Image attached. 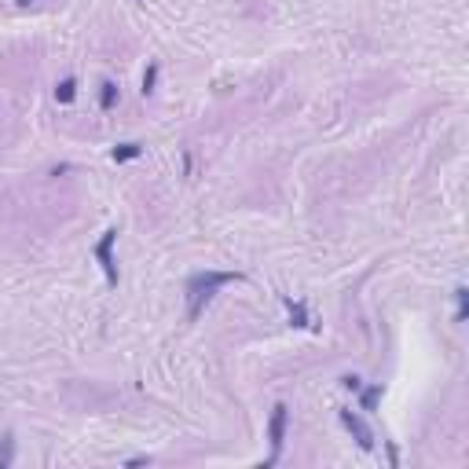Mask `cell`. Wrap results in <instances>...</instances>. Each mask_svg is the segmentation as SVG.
<instances>
[{"mask_svg": "<svg viewBox=\"0 0 469 469\" xmlns=\"http://www.w3.org/2000/svg\"><path fill=\"white\" fill-rule=\"evenodd\" d=\"M231 282H246L242 271H194L184 286V297H187V319L194 323L202 316V308L216 297L220 286H231Z\"/></svg>", "mask_w": 469, "mask_h": 469, "instance_id": "6da1fadb", "label": "cell"}, {"mask_svg": "<svg viewBox=\"0 0 469 469\" xmlns=\"http://www.w3.org/2000/svg\"><path fill=\"white\" fill-rule=\"evenodd\" d=\"M286 425H290V407L286 403H275L271 407V418H268V444H271V459L264 462L268 466H275L282 459V447H286Z\"/></svg>", "mask_w": 469, "mask_h": 469, "instance_id": "7a4b0ae2", "label": "cell"}, {"mask_svg": "<svg viewBox=\"0 0 469 469\" xmlns=\"http://www.w3.org/2000/svg\"><path fill=\"white\" fill-rule=\"evenodd\" d=\"M114 242H117V228H107L96 242V260L107 275V286H117V264H114Z\"/></svg>", "mask_w": 469, "mask_h": 469, "instance_id": "3957f363", "label": "cell"}, {"mask_svg": "<svg viewBox=\"0 0 469 469\" xmlns=\"http://www.w3.org/2000/svg\"><path fill=\"white\" fill-rule=\"evenodd\" d=\"M337 418H341V425L348 429V433H352V440H356V444H359L363 451H374V429H370L367 422H363L356 411L341 407V411H337Z\"/></svg>", "mask_w": 469, "mask_h": 469, "instance_id": "277c9868", "label": "cell"}, {"mask_svg": "<svg viewBox=\"0 0 469 469\" xmlns=\"http://www.w3.org/2000/svg\"><path fill=\"white\" fill-rule=\"evenodd\" d=\"M356 396H359V411H367V414H370V411H377V403H382L385 389H382V382H374V385H363Z\"/></svg>", "mask_w": 469, "mask_h": 469, "instance_id": "5b68a950", "label": "cell"}, {"mask_svg": "<svg viewBox=\"0 0 469 469\" xmlns=\"http://www.w3.org/2000/svg\"><path fill=\"white\" fill-rule=\"evenodd\" d=\"M282 305H286V312H290V323L293 327H308V308H305V301H293V297H282Z\"/></svg>", "mask_w": 469, "mask_h": 469, "instance_id": "8992f818", "label": "cell"}, {"mask_svg": "<svg viewBox=\"0 0 469 469\" xmlns=\"http://www.w3.org/2000/svg\"><path fill=\"white\" fill-rule=\"evenodd\" d=\"M110 158L114 162H136V158H143V147L139 143H117V147L110 151Z\"/></svg>", "mask_w": 469, "mask_h": 469, "instance_id": "52a82bcc", "label": "cell"}, {"mask_svg": "<svg viewBox=\"0 0 469 469\" xmlns=\"http://www.w3.org/2000/svg\"><path fill=\"white\" fill-rule=\"evenodd\" d=\"M56 99L62 103V107H67V103H74V99H77V81H74V77H62V81L56 85Z\"/></svg>", "mask_w": 469, "mask_h": 469, "instance_id": "ba28073f", "label": "cell"}, {"mask_svg": "<svg viewBox=\"0 0 469 469\" xmlns=\"http://www.w3.org/2000/svg\"><path fill=\"white\" fill-rule=\"evenodd\" d=\"M114 103H117V85L114 81H103L99 85V107L103 110H114Z\"/></svg>", "mask_w": 469, "mask_h": 469, "instance_id": "9c48e42d", "label": "cell"}, {"mask_svg": "<svg viewBox=\"0 0 469 469\" xmlns=\"http://www.w3.org/2000/svg\"><path fill=\"white\" fill-rule=\"evenodd\" d=\"M11 459H15V440H11V433H4V440H0V469H8Z\"/></svg>", "mask_w": 469, "mask_h": 469, "instance_id": "30bf717a", "label": "cell"}, {"mask_svg": "<svg viewBox=\"0 0 469 469\" xmlns=\"http://www.w3.org/2000/svg\"><path fill=\"white\" fill-rule=\"evenodd\" d=\"M454 301H459V312H454V319L466 323V312H469V290H466V286H459V290H454Z\"/></svg>", "mask_w": 469, "mask_h": 469, "instance_id": "8fae6325", "label": "cell"}, {"mask_svg": "<svg viewBox=\"0 0 469 469\" xmlns=\"http://www.w3.org/2000/svg\"><path fill=\"white\" fill-rule=\"evenodd\" d=\"M158 62H151V67H147V74H143V96H151L154 92V85H158Z\"/></svg>", "mask_w": 469, "mask_h": 469, "instance_id": "7c38bea8", "label": "cell"}, {"mask_svg": "<svg viewBox=\"0 0 469 469\" xmlns=\"http://www.w3.org/2000/svg\"><path fill=\"white\" fill-rule=\"evenodd\" d=\"M341 385H345V389H352V393H359V389H363V377H359V374H345V377H341Z\"/></svg>", "mask_w": 469, "mask_h": 469, "instance_id": "4fadbf2b", "label": "cell"}, {"mask_svg": "<svg viewBox=\"0 0 469 469\" xmlns=\"http://www.w3.org/2000/svg\"><path fill=\"white\" fill-rule=\"evenodd\" d=\"M125 466H128V469H136V466H151V459H147V454H136V459H128Z\"/></svg>", "mask_w": 469, "mask_h": 469, "instance_id": "5bb4252c", "label": "cell"}, {"mask_svg": "<svg viewBox=\"0 0 469 469\" xmlns=\"http://www.w3.org/2000/svg\"><path fill=\"white\" fill-rule=\"evenodd\" d=\"M19 4H22V8H30V4H37V0H19Z\"/></svg>", "mask_w": 469, "mask_h": 469, "instance_id": "9a60e30c", "label": "cell"}]
</instances>
